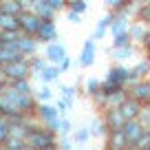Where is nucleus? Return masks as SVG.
<instances>
[{
    "label": "nucleus",
    "instance_id": "nucleus-32",
    "mask_svg": "<svg viewBox=\"0 0 150 150\" xmlns=\"http://www.w3.org/2000/svg\"><path fill=\"white\" fill-rule=\"evenodd\" d=\"M126 2L128 0H110V2H104V7H106L110 13H119V11L126 9Z\"/></svg>",
    "mask_w": 150,
    "mask_h": 150
},
{
    "label": "nucleus",
    "instance_id": "nucleus-41",
    "mask_svg": "<svg viewBox=\"0 0 150 150\" xmlns=\"http://www.w3.org/2000/svg\"><path fill=\"white\" fill-rule=\"evenodd\" d=\"M141 49H144V53H146V55L150 57V33H148V35L144 38V42H141Z\"/></svg>",
    "mask_w": 150,
    "mask_h": 150
},
{
    "label": "nucleus",
    "instance_id": "nucleus-14",
    "mask_svg": "<svg viewBox=\"0 0 150 150\" xmlns=\"http://www.w3.org/2000/svg\"><path fill=\"white\" fill-rule=\"evenodd\" d=\"M104 148L106 150H126L128 144H126V137H124L122 130H112L108 132V137L104 139Z\"/></svg>",
    "mask_w": 150,
    "mask_h": 150
},
{
    "label": "nucleus",
    "instance_id": "nucleus-18",
    "mask_svg": "<svg viewBox=\"0 0 150 150\" xmlns=\"http://www.w3.org/2000/svg\"><path fill=\"white\" fill-rule=\"evenodd\" d=\"M60 77H62L60 69H57V66H53V64H49L47 69L40 73V77H38V80H40V84H42V86H49V88H51V84H57V86H60Z\"/></svg>",
    "mask_w": 150,
    "mask_h": 150
},
{
    "label": "nucleus",
    "instance_id": "nucleus-30",
    "mask_svg": "<svg viewBox=\"0 0 150 150\" xmlns=\"http://www.w3.org/2000/svg\"><path fill=\"white\" fill-rule=\"evenodd\" d=\"M137 122H139L146 130H150V104H141V110H139Z\"/></svg>",
    "mask_w": 150,
    "mask_h": 150
},
{
    "label": "nucleus",
    "instance_id": "nucleus-40",
    "mask_svg": "<svg viewBox=\"0 0 150 150\" xmlns=\"http://www.w3.org/2000/svg\"><path fill=\"white\" fill-rule=\"evenodd\" d=\"M66 20H69L71 24H80V22H82V16H77V13H71V11H66Z\"/></svg>",
    "mask_w": 150,
    "mask_h": 150
},
{
    "label": "nucleus",
    "instance_id": "nucleus-12",
    "mask_svg": "<svg viewBox=\"0 0 150 150\" xmlns=\"http://www.w3.org/2000/svg\"><path fill=\"white\" fill-rule=\"evenodd\" d=\"M132 20L128 18L124 11H119V13L112 16V22H110V29H108V33H110V38H117V35H124V33H128V27H130Z\"/></svg>",
    "mask_w": 150,
    "mask_h": 150
},
{
    "label": "nucleus",
    "instance_id": "nucleus-10",
    "mask_svg": "<svg viewBox=\"0 0 150 150\" xmlns=\"http://www.w3.org/2000/svg\"><path fill=\"white\" fill-rule=\"evenodd\" d=\"M29 11H33V13L42 20V22L55 20V13H53L51 5H49V0H31V2H29Z\"/></svg>",
    "mask_w": 150,
    "mask_h": 150
},
{
    "label": "nucleus",
    "instance_id": "nucleus-27",
    "mask_svg": "<svg viewBox=\"0 0 150 150\" xmlns=\"http://www.w3.org/2000/svg\"><path fill=\"white\" fill-rule=\"evenodd\" d=\"M126 99H128L126 91H117V93H112V95H108V97H106V108H119ZM106 108H104V110H106Z\"/></svg>",
    "mask_w": 150,
    "mask_h": 150
},
{
    "label": "nucleus",
    "instance_id": "nucleus-23",
    "mask_svg": "<svg viewBox=\"0 0 150 150\" xmlns=\"http://www.w3.org/2000/svg\"><path fill=\"white\" fill-rule=\"evenodd\" d=\"M0 31L20 33V27H18V18H16V16H5V13H0Z\"/></svg>",
    "mask_w": 150,
    "mask_h": 150
},
{
    "label": "nucleus",
    "instance_id": "nucleus-17",
    "mask_svg": "<svg viewBox=\"0 0 150 150\" xmlns=\"http://www.w3.org/2000/svg\"><path fill=\"white\" fill-rule=\"evenodd\" d=\"M112 16H115V13L106 11V16H102V18L97 20V24H95V31H93V35H91L95 42H99V40H104V38H106L108 29H110V22H112Z\"/></svg>",
    "mask_w": 150,
    "mask_h": 150
},
{
    "label": "nucleus",
    "instance_id": "nucleus-38",
    "mask_svg": "<svg viewBox=\"0 0 150 150\" xmlns=\"http://www.w3.org/2000/svg\"><path fill=\"white\" fill-rule=\"evenodd\" d=\"M73 64H75V62L71 60V55H66L64 60H62L60 64H57V69H60V73H66V71H71V69H73Z\"/></svg>",
    "mask_w": 150,
    "mask_h": 150
},
{
    "label": "nucleus",
    "instance_id": "nucleus-36",
    "mask_svg": "<svg viewBox=\"0 0 150 150\" xmlns=\"http://www.w3.org/2000/svg\"><path fill=\"white\" fill-rule=\"evenodd\" d=\"M91 99H93V106H95V108H97V110H99V112H102V110H104V108H106V95H104V93H102V91H99V93H97V95H93V97H91Z\"/></svg>",
    "mask_w": 150,
    "mask_h": 150
},
{
    "label": "nucleus",
    "instance_id": "nucleus-15",
    "mask_svg": "<svg viewBox=\"0 0 150 150\" xmlns=\"http://www.w3.org/2000/svg\"><path fill=\"white\" fill-rule=\"evenodd\" d=\"M139 110H141V104L137 102V99H130V97L119 106V112H122L124 122H132V119H137V117H139Z\"/></svg>",
    "mask_w": 150,
    "mask_h": 150
},
{
    "label": "nucleus",
    "instance_id": "nucleus-34",
    "mask_svg": "<svg viewBox=\"0 0 150 150\" xmlns=\"http://www.w3.org/2000/svg\"><path fill=\"white\" fill-rule=\"evenodd\" d=\"M137 20H139V22H144L146 27L150 24V2H144V7H141V11H139V16H137Z\"/></svg>",
    "mask_w": 150,
    "mask_h": 150
},
{
    "label": "nucleus",
    "instance_id": "nucleus-48",
    "mask_svg": "<svg viewBox=\"0 0 150 150\" xmlns=\"http://www.w3.org/2000/svg\"><path fill=\"white\" fill-rule=\"evenodd\" d=\"M126 150H132V148H126Z\"/></svg>",
    "mask_w": 150,
    "mask_h": 150
},
{
    "label": "nucleus",
    "instance_id": "nucleus-39",
    "mask_svg": "<svg viewBox=\"0 0 150 150\" xmlns=\"http://www.w3.org/2000/svg\"><path fill=\"white\" fill-rule=\"evenodd\" d=\"M49 5H51V9H53V13H57V11H62V9H66V2H64V0H49Z\"/></svg>",
    "mask_w": 150,
    "mask_h": 150
},
{
    "label": "nucleus",
    "instance_id": "nucleus-20",
    "mask_svg": "<svg viewBox=\"0 0 150 150\" xmlns=\"http://www.w3.org/2000/svg\"><path fill=\"white\" fill-rule=\"evenodd\" d=\"M88 130H91V137H97V139H106L108 132H110V130L106 128V124H104L102 115H95V117H91Z\"/></svg>",
    "mask_w": 150,
    "mask_h": 150
},
{
    "label": "nucleus",
    "instance_id": "nucleus-43",
    "mask_svg": "<svg viewBox=\"0 0 150 150\" xmlns=\"http://www.w3.org/2000/svg\"><path fill=\"white\" fill-rule=\"evenodd\" d=\"M77 150H88V146H77Z\"/></svg>",
    "mask_w": 150,
    "mask_h": 150
},
{
    "label": "nucleus",
    "instance_id": "nucleus-44",
    "mask_svg": "<svg viewBox=\"0 0 150 150\" xmlns=\"http://www.w3.org/2000/svg\"><path fill=\"white\" fill-rule=\"evenodd\" d=\"M22 150H33V148H29V146H24V148H22Z\"/></svg>",
    "mask_w": 150,
    "mask_h": 150
},
{
    "label": "nucleus",
    "instance_id": "nucleus-1",
    "mask_svg": "<svg viewBox=\"0 0 150 150\" xmlns=\"http://www.w3.org/2000/svg\"><path fill=\"white\" fill-rule=\"evenodd\" d=\"M126 88H128V66L112 64L102 77V93L108 97V95L117 93V91H126Z\"/></svg>",
    "mask_w": 150,
    "mask_h": 150
},
{
    "label": "nucleus",
    "instance_id": "nucleus-26",
    "mask_svg": "<svg viewBox=\"0 0 150 150\" xmlns=\"http://www.w3.org/2000/svg\"><path fill=\"white\" fill-rule=\"evenodd\" d=\"M33 97H35L38 104H51L53 91L49 88V86H38V88H33Z\"/></svg>",
    "mask_w": 150,
    "mask_h": 150
},
{
    "label": "nucleus",
    "instance_id": "nucleus-9",
    "mask_svg": "<svg viewBox=\"0 0 150 150\" xmlns=\"http://www.w3.org/2000/svg\"><path fill=\"white\" fill-rule=\"evenodd\" d=\"M126 93H128V97L130 99H137L139 104H148L150 102V84L148 82H137V84H130L126 88Z\"/></svg>",
    "mask_w": 150,
    "mask_h": 150
},
{
    "label": "nucleus",
    "instance_id": "nucleus-13",
    "mask_svg": "<svg viewBox=\"0 0 150 150\" xmlns=\"http://www.w3.org/2000/svg\"><path fill=\"white\" fill-rule=\"evenodd\" d=\"M146 35H148V27H146L144 22H139V20H132L130 27H128V38H130V44H132V47L141 44Z\"/></svg>",
    "mask_w": 150,
    "mask_h": 150
},
{
    "label": "nucleus",
    "instance_id": "nucleus-2",
    "mask_svg": "<svg viewBox=\"0 0 150 150\" xmlns=\"http://www.w3.org/2000/svg\"><path fill=\"white\" fill-rule=\"evenodd\" d=\"M27 146L33 150H42V148H49V146H55L57 144V135L42 126L38 119H31L29 124V132H27Z\"/></svg>",
    "mask_w": 150,
    "mask_h": 150
},
{
    "label": "nucleus",
    "instance_id": "nucleus-35",
    "mask_svg": "<svg viewBox=\"0 0 150 150\" xmlns=\"http://www.w3.org/2000/svg\"><path fill=\"white\" fill-rule=\"evenodd\" d=\"M53 106L57 108V112H60V117H69V112H71V108L66 106V102L62 97H57L55 102H53Z\"/></svg>",
    "mask_w": 150,
    "mask_h": 150
},
{
    "label": "nucleus",
    "instance_id": "nucleus-25",
    "mask_svg": "<svg viewBox=\"0 0 150 150\" xmlns=\"http://www.w3.org/2000/svg\"><path fill=\"white\" fill-rule=\"evenodd\" d=\"M88 9H91V2H86V0H71V2H66V11L77 13V16L88 13Z\"/></svg>",
    "mask_w": 150,
    "mask_h": 150
},
{
    "label": "nucleus",
    "instance_id": "nucleus-8",
    "mask_svg": "<svg viewBox=\"0 0 150 150\" xmlns=\"http://www.w3.org/2000/svg\"><path fill=\"white\" fill-rule=\"evenodd\" d=\"M66 55H69V53H66V47L60 42V40H57V42H53V44H47V47H44V60H47L49 64H53V66H57Z\"/></svg>",
    "mask_w": 150,
    "mask_h": 150
},
{
    "label": "nucleus",
    "instance_id": "nucleus-22",
    "mask_svg": "<svg viewBox=\"0 0 150 150\" xmlns=\"http://www.w3.org/2000/svg\"><path fill=\"white\" fill-rule=\"evenodd\" d=\"M71 139H73L75 146H88L91 141V130H88V124H80V126L73 130V135H71Z\"/></svg>",
    "mask_w": 150,
    "mask_h": 150
},
{
    "label": "nucleus",
    "instance_id": "nucleus-21",
    "mask_svg": "<svg viewBox=\"0 0 150 150\" xmlns=\"http://www.w3.org/2000/svg\"><path fill=\"white\" fill-rule=\"evenodd\" d=\"M77 95H80V88H77L75 84H60V97L66 102V106H69V108H73Z\"/></svg>",
    "mask_w": 150,
    "mask_h": 150
},
{
    "label": "nucleus",
    "instance_id": "nucleus-29",
    "mask_svg": "<svg viewBox=\"0 0 150 150\" xmlns=\"http://www.w3.org/2000/svg\"><path fill=\"white\" fill-rule=\"evenodd\" d=\"M73 119L71 117H62L60 119V132H57V137H71L73 135Z\"/></svg>",
    "mask_w": 150,
    "mask_h": 150
},
{
    "label": "nucleus",
    "instance_id": "nucleus-5",
    "mask_svg": "<svg viewBox=\"0 0 150 150\" xmlns=\"http://www.w3.org/2000/svg\"><path fill=\"white\" fill-rule=\"evenodd\" d=\"M38 44H53L60 40V33H57V27H55V20H49V22H42V27H40V31H38L35 35Z\"/></svg>",
    "mask_w": 150,
    "mask_h": 150
},
{
    "label": "nucleus",
    "instance_id": "nucleus-46",
    "mask_svg": "<svg viewBox=\"0 0 150 150\" xmlns=\"http://www.w3.org/2000/svg\"><path fill=\"white\" fill-rule=\"evenodd\" d=\"M146 82H148V84H150V77H148V80H146Z\"/></svg>",
    "mask_w": 150,
    "mask_h": 150
},
{
    "label": "nucleus",
    "instance_id": "nucleus-4",
    "mask_svg": "<svg viewBox=\"0 0 150 150\" xmlns=\"http://www.w3.org/2000/svg\"><path fill=\"white\" fill-rule=\"evenodd\" d=\"M95 57H97V42H95L93 38H88V40H84V44H82L80 57H77V66L91 69V66H95Z\"/></svg>",
    "mask_w": 150,
    "mask_h": 150
},
{
    "label": "nucleus",
    "instance_id": "nucleus-45",
    "mask_svg": "<svg viewBox=\"0 0 150 150\" xmlns=\"http://www.w3.org/2000/svg\"><path fill=\"white\" fill-rule=\"evenodd\" d=\"M0 71H2V62H0Z\"/></svg>",
    "mask_w": 150,
    "mask_h": 150
},
{
    "label": "nucleus",
    "instance_id": "nucleus-49",
    "mask_svg": "<svg viewBox=\"0 0 150 150\" xmlns=\"http://www.w3.org/2000/svg\"><path fill=\"white\" fill-rule=\"evenodd\" d=\"M102 150H106V148H102Z\"/></svg>",
    "mask_w": 150,
    "mask_h": 150
},
{
    "label": "nucleus",
    "instance_id": "nucleus-11",
    "mask_svg": "<svg viewBox=\"0 0 150 150\" xmlns=\"http://www.w3.org/2000/svg\"><path fill=\"white\" fill-rule=\"evenodd\" d=\"M102 119L104 124H106L108 130H122L124 128V117H122V112H119V108H106V110H102Z\"/></svg>",
    "mask_w": 150,
    "mask_h": 150
},
{
    "label": "nucleus",
    "instance_id": "nucleus-6",
    "mask_svg": "<svg viewBox=\"0 0 150 150\" xmlns=\"http://www.w3.org/2000/svg\"><path fill=\"white\" fill-rule=\"evenodd\" d=\"M122 132H124V137H126L128 148H135V146H137V141H139L141 137H144L146 128L141 126V124L137 122V119H132V122H126V124H124Z\"/></svg>",
    "mask_w": 150,
    "mask_h": 150
},
{
    "label": "nucleus",
    "instance_id": "nucleus-3",
    "mask_svg": "<svg viewBox=\"0 0 150 150\" xmlns=\"http://www.w3.org/2000/svg\"><path fill=\"white\" fill-rule=\"evenodd\" d=\"M18 27H20V33L22 35H29V38H35L40 27H42V20L38 18L33 11H24V13L18 16Z\"/></svg>",
    "mask_w": 150,
    "mask_h": 150
},
{
    "label": "nucleus",
    "instance_id": "nucleus-19",
    "mask_svg": "<svg viewBox=\"0 0 150 150\" xmlns=\"http://www.w3.org/2000/svg\"><path fill=\"white\" fill-rule=\"evenodd\" d=\"M18 60H24V57L20 55L16 44H0V62H2V66L11 64V62H18Z\"/></svg>",
    "mask_w": 150,
    "mask_h": 150
},
{
    "label": "nucleus",
    "instance_id": "nucleus-42",
    "mask_svg": "<svg viewBox=\"0 0 150 150\" xmlns=\"http://www.w3.org/2000/svg\"><path fill=\"white\" fill-rule=\"evenodd\" d=\"M42 150H57V144L55 146H49V148H42Z\"/></svg>",
    "mask_w": 150,
    "mask_h": 150
},
{
    "label": "nucleus",
    "instance_id": "nucleus-28",
    "mask_svg": "<svg viewBox=\"0 0 150 150\" xmlns=\"http://www.w3.org/2000/svg\"><path fill=\"white\" fill-rule=\"evenodd\" d=\"M29 64H31V75L40 77V73L49 66V62L44 60V55H35V57H31V60H29Z\"/></svg>",
    "mask_w": 150,
    "mask_h": 150
},
{
    "label": "nucleus",
    "instance_id": "nucleus-24",
    "mask_svg": "<svg viewBox=\"0 0 150 150\" xmlns=\"http://www.w3.org/2000/svg\"><path fill=\"white\" fill-rule=\"evenodd\" d=\"M9 86L16 91V93L24 95V97H33V84L29 80H16V82H9Z\"/></svg>",
    "mask_w": 150,
    "mask_h": 150
},
{
    "label": "nucleus",
    "instance_id": "nucleus-37",
    "mask_svg": "<svg viewBox=\"0 0 150 150\" xmlns=\"http://www.w3.org/2000/svg\"><path fill=\"white\" fill-rule=\"evenodd\" d=\"M132 150H150V130L144 132V137L137 141V146H135Z\"/></svg>",
    "mask_w": 150,
    "mask_h": 150
},
{
    "label": "nucleus",
    "instance_id": "nucleus-31",
    "mask_svg": "<svg viewBox=\"0 0 150 150\" xmlns=\"http://www.w3.org/2000/svg\"><path fill=\"white\" fill-rule=\"evenodd\" d=\"M9 130H11L9 119H7L5 115H0V146L7 141V137H9Z\"/></svg>",
    "mask_w": 150,
    "mask_h": 150
},
{
    "label": "nucleus",
    "instance_id": "nucleus-7",
    "mask_svg": "<svg viewBox=\"0 0 150 150\" xmlns=\"http://www.w3.org/2000/svg\"><path fill=\"white\" fill-rule=\"evenodd\" d=\"M16 47H18L20 55H22L24 60H31V57L38 55V49H40V44H38L35 38H29V35H22V33H20V38H18V42H16Z\"/></svg>",
    "mask_w": 150,
    "mask_h": 150
},
{
    "label": "nucleus",
    "instance_id": "nucleus-33",
    "mask_svg": "<svg viewBox=\"0 0 150 150\" xmlns=\"http://www.w3.org/2000/svg\"><path fill=\"white\" fill-rule=\"evenodd\" d=\"M124 47H130V38H128V33H124V35H117V38H112L110 49H124Z\"/></svg>",
    "mask_w": 150,
    "mask_h": 150
},
{
    "label": "nucleus",
    "instance_id": "nucleus-47",
    "mask_svg": "<svg viewBox=\"0 0 150 150\" xmlns=\"http://www.w3.org/2000/svg\"><path fill=\"white\" fill-rule=\"evenodd\" d=\"M148 33H150V24H148Z\"/></svg>",
    "mask_w": 150,
    "mask_h": 150
},
{
    "label": "nucleus",
    "instance_id": "nucleus-16",
    "mask_svg": "<svg viewBox=\"0 0 150 150\" xmlns=\"http://www.w3.org/2000/svg\"><path fill=\"white\" fill-rule=\"evenodd\" d=\"M137 55V47H124V49H112L110 51V60H112V64H126L128 60H132V57Z\"/></svg>",
    "mask_w": 150,
    "mask_h": 150
}]
</instances>
